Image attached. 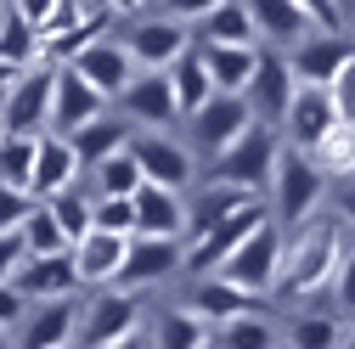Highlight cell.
Listing matches in <instances>:
<instances>
[{
    "label": "cell",
    "instance_id": "31",
    "mask_svg": "<svg viewBox=\"0 0 355 349\" xmlns=\"http://www.w3.org/2000/svg\"><path fill=\"white\" fill-rule=\"evenodd\" d=\"M0 57H6V62H17V68L46 62V34H40L28 17L6 12V17H0Z\"/></svg>",
    "mask_w": 355,
    "mask_h": 349
},
{
    "label": "cell",
    "instance_id": "10",
    "mask_svg": "<svg viewBox=\"0 0 355 349\" xmlns=\"http://www.w3.org/2000/svg\"><path fill=\"white\" fill-rule=\"evenodd\" d=\"M124 46H130V57H136V68L164 73V68H175L192 51V34H187V23H175V17H136L130 34H124Z\"/></svg>",
    "mask_w": 355,
    "mask_h": 349
},
{
    "label": "cell",
    "instance_id": "20",
    "mask_svg": "<svg viewBox=\"0 0 355 349\" xmlns=\"http://www.w3.org/2000/svg\"><path fill=\"white\" fill-rule=\"evenodd\" d=\"M79 158H73V141L68 136H57V129H46L40 136V152H34V197L40 203H51L57 192H68V186H79Z\"/></svg>",
    "mask_w": 355,
    "mask_h": 349
},
{
    "label": "cell",
    "instance_id": "23",
    "mask_svg": "<svg viewBox=\"0 0 355 349\" xmlns=\"http://www.w3.org/2000/svg\"><path fill=\"white\" fill-rule=\"evenodd\" d=\"M124 253H130V237H113V231H91L79 248H73V265H79V282L85 287H113L119 271H124Z\"/></svg>",
    "mask_w": 355,
    "mask_h": 349
},
{
    "label": "cell",
    "instance_id": "50",
    "mask_svg": "<svg viewBox=\"0 0 355 349\" xmlns=\"http://www.w3.org/2000/svg\"><path fill=\"white\" fill-rule=\"evenodd\" d=\"M338 214H344V226H355V181L338 192Z\"/></svg>",
    "mask_w": 355,
    "mask_h": 349
},
{
    "label": "cell",
    "instance_id": "33",
    "mask_svg": "<svg viewBox=\"0 0 355 349\" xmlns=\"http://www.w3.org/2000/svg\"><path fill=\"white\" fill-rule=\"evenodd\" d=\"M34 152H40V136H0V181L34 192Z\"/></svg>",
    "mask_w": 355,
    "mask_h": 349
},
{
    "label": "cell",
    "instance_id": "57",
    "mask_svg": "<svg viewBox=\"0 0 355 349\" xmlns=\"http://www.w3.org/2000/svg\"><path fill=\"white\" fill-rule=\"evenodd\" d=\"M349 181H355V174H349Z\"/></svg>",
    "mask_w": 355,
    "mask_h": 349
},
{
    "label": "cell",
    "instance_id": "53",
    "mask_svg": "<svg viewBox=\"0 0 355 349\" xmlns=\"http://www.w3.org/2000/svg\"><path fill=\"white\" fill-rule=\"evenodd\" d=\"M6 12H12V0H0V17H6Z\"/></svg>",
    "mask_w": 355,
    "mask_h": 349
},
{
    "label": "cell",
    "instance_id": "35",
    "mask_svg": "<svg viewBox=\"0 0 355 349\" xmlns=\"http://www.w3.org/2000/svg\"><path fill=\"white\" fill-rule=\"evenodd\" d=\"M214 343H220V349H277V327L248 310V316H237V321H220V327H214Z\"/></svg>",
    "mask_w": 355,
    "mask_h": 349
},
{
    "label": "cell",
    "instance_id": "39",
    "mask_svg": "<svg viewBox=\"0 0 355 349\" xmlns=\"http://www.w3.org/2000/svg\"><path fill=\"white\" fill-rule=\"evenodd\" d=\"M96 231L136 237V197H96Z\"/></svg>",
    "mask_w": 355,
    "mask_h": 349
},
{
    "label": "cell",
    "instance_id": "46",
    "mask_svg": "<svg viewBox=\"0 0 355 349\" xmlns=\"http://www.w3.org/2000/svg\"><path fill=\"white\" fill-rule=\"evenodd\" d=\"M28 316V298L17 293V282H0V327H23Z\"/></svg>",
    "mask_w": 355,
    "mask_h": 349
},
{
    "label": "cell",
    "instance_id": "49",
    "mask_svg": "<svg viewBox=\"0 0 355 349\" xmlns=\"http://www.w3.org/2000/svg\"><path fill=\"white\" fill-rule=\"evenodd\" d=\"M17 79H23V68H17V62H6V57H0V102H6V91H12Z\"/></svg>",
    "mask_w": 355,
    "mask_h": 349
},
{
    "label": "cell",
    "instance_id": "24",
    "mask_svg": "<svg viewBox=\"0 0 355 349\" xmlns=\"http://www.w3.org/2000/svg\"><path fill=\"white\" fill-rule=\"evenodd\" d=\"M243 6L254 17L259 39H271V46H299L304 34H316V23L304 17L299 0H243Z\"/></svg>",
    "mask_w": 355,
    "mask_h": 349
},
{
    "label": "cell",
    "instance_id": "21",
    "mask_svg": "<svg viewBox=\"0 0 355 349\" xmlns=\"http://www.w3.org/2000/svg\"><path fill=\"white\" fill-rule=\"evenodd\" d=\"M73 332H79L73 298H51V304H40V310L23 316V327H17V349H73Z\"/></svg>",
    "mask_w": 355,
    "mask_h": 349
},
{
    "label": "cell",
    "instance_id": "52",
    "mask_svg": "<svg viewBox=\"0 0 355 349\" xmlns=\"http://www.w3.org/2000/svg\"><path fill=\"white\" fill-rule=\"evenodd\" d=\"M0 349H17V338H12V327H0Z\"/></svg>",
    "mask_w": 355,
    "mask_h": 349
},
{
    "label": "cell",
    "instance_id": "40",
    "mask_svg": "<svg viewBox=\"0 0 355 349\" xmlns=\"http://www.w3.org/2000/svg\"><path fill=\"white\" fill-rule=\"evenodd\" d=\"M34 192H17V186H6L0 181V231H23V220L34 214Z\"/></svg>",
    "mask_w": 355,
    "mask_h": 349
},
{
    "label": "cell",
    "instance_id": "28",
    "mask_svg": "<svg viewBox=\"0 0 355 349\" xmlns=\"http://www.w3.org/2000/svg\"><path fill=\"white\" fill-rule=\"evenodd\" d=\"M254 197H265V192H243V186H220V181H209L203 192H198V203H192V237H203V231H214L220 220H232L237 208H248Z\"/></svg>",
    "mask_w": 355,
    "mask_h": 349
},
{
    "label": "cell",
    "instance_id": "51",
    "mask_svg": "<svg viewBox=\"0 0 355 349\" xmlns=\"http://www.w3.org/2000/svg\"><path fill=\"white\" fill-rule=\"evenodd\" d=\"M113 349H147V338L136 332V338H124V343H113Z\"/></svg>",
    "mask_w": 355,
    "mask_h": 349
},
{
    "label": "cell",
    "instance_id": "26",
    "mask_svg": "<svg viewBox=\"0 0 355 349\" xmlns=\"http://www.w3.org/2000/svg\"><path fill=\"white\" fill-rule=\"evenodd\" d=\"M198 34V46H259V28H254V17H248V6L243 0H226V6H214L203 23H192Z\"/></svg>",
    "mask_w": 355,
    "mask_h": 349
},
{
    "label": "cell",
    "instance_id": "34",
    "mask_svg": "<svg viewBox=\"0 0 355 349\" xmlns=\"http://www.w3.org/2000/svg\"><path fill=\"white\" fill-rule=\"evenodd\" d=\"M91 181H96V197H136L147 186V174H141V163L130 158V147H124L119 158H107L102 169H91Z\"/></svg>",
    "mask_w": 355,
    "mask_h": 349
},
{
    "label": "cell",
    "instance_id": "4",
    "mask_svg": "<svg viewBox=\"0 0 355 349\" xmlns=\"http://www.w3.org/2000/svg\"><path fill=\"white\" fill-rule=\"evenodd\" d=\"M51 107H57V62L23 68V79L6 91V102H0L6 136H46L51 129Z\"/></svg>",
    "mask_w": 355,
    "mask_h": 349
},
{
    "label": "cell",
    "instance_id": "6",
    "mask_svg": "<svg viewBox=\"0 0 355 349\" xmlns=\"http://www.w3.org/2000/svg\"><path fill=\"white\" fill-rule=\"evenodd\" d=\"M265 220H271V203H265V197H254L248 208H237V214H232V220H220L214 231L192 237V248H187V276H214V271L237 253V242H243L248 231H259Z\"/></svg>",
    "mask_w": 355,
    "mask_h": 349
},
{
    "label": "cell",
    "instance_id": "32",
    "mask_svg": "<svg viewBox=\"0 0 355 349\" xmlns=\"http://www.w3.org/2000/svg\"><path fill=\"white\" fill-rule=\"evenodd\" d=\"M46 208L57 214V226H62V237H68L73 248H79L85 237L96 231V197H85L79 186H68V192H57V197H51Z\"/></svg>",
    "mask_w": 355,
    "mask_h": 349
},
{
    "label": "cell",
    "instance_id": "38",
    "mask_svg": "<svg viewBox=\"0 0 355 349\" xmlns=\"http://www.w3.org/2000/svg\"><path fill=\"white\" fill-rule=\"evenodd\" d=\"M288 343L293 349H338V321L333 316H299L288 327Z\"/></svg>",
    "mask_w": 355,
    "mask_h": 349
},
{
    "label": "cell",
    "instance_id": "8",
    "mask_svg": "<svg viewBox=\"0 0 355 349\" xmlns=\"http://www.w3.org/2000/svg\"><path fill=\"white\" fill-rule=\"evenodd\" d=\"M130 158L141 163L147 186L187 192V181H192V147H181L169 129H136V136H130Z\"/></svg>",
    "mask_w": 355,
    "mask_h": 349
},
{
    "label": "cell",
    "instance_id": "30",
    "mask_svg": "<svg viewBox=\"0 0 355 349\" xmlns=\"http://www.w3.org/2000/svg\"><path fill=\"white\" fill-rule=\"evenodd\" d=\"M214 338V327L192 310V304H181V310H164L153 321V349H203Z\"/></svg>",
    "mask_w": 355,
    "mask_h": 349
},
{
    "label": "cell",
    "instance_id": "47",
    "mask_svg": "<svg viewBox=\"0 0 355 349\" xmlns=\"http://www.w3.org/2000/svg\"><path fill=\"white\" fill-rule=\"evenodd\" d=\"M299 6H304V17L322 34H338V0H299Z\"/></svg>",
    "mask_w": 355,
    "mask_h": 349
},
{
    "label": "cell",
    "instance_id": "54",
    "mask_svg": "<svg viewBox=\"0 0 355 349\" xmlns=\"http://www.w3.org/2000/svg\"><path fill=\"white\" fill-rule=\"evenodd\" d=\"M344 349H355V327H349V343H344Z\"/></svg>",
    "mask_w": 355,
    "mask_h": 349
},
{
    "label": "cell",
    "instance_id": "13",
    "mask_svg": "<svg viewBox=\"0 0 355 349\" xmlns=\"http://www.w3.org/2000/svg\"><path fill=\"white\" fill-rule=\"evenodd\" d=\"M355 57V34H304L299 46H288V68H293V79L299 84H327L344 73V62Z\"/></svg>",
    "mask_w": 355,
    "mask_h": 349
},
{
    "label": "cell",
    "instance_id": "11",
    "mask_svg": "<svg viewBox=\"0 0 355 349\" xmlns=\"http://www.w3.org/2000/svg\"><path fill=\"white\" fill-rule=\"evenodd\" d=\"M192 141H198V152H209V158H220L243 129L254 124V107H248V96H226V91H214L192 118Z\"/></svg>",
    "mask_w": 355,
    "mask_h": 349
},
{
    "label": "cell",
    "instance_id": "1",
    "mask_svg": "<svg viewBox=\"0 0 355 349\" xmlns=\"http://www.w3.org/2000/svg\"><path fill=\"white\" fill-rule=\"evenodd\" d=\"M344 265V237L333 220H316V226H299L293 242H288V259H282V276H277V293L282 298H304V293H322L333 287Z\"/></svg>",
    "mask_w": 355,
    "mask_h": 349
},
{
    "label": "cell",
    "instance_id": "16",
    "mask_svg": "<svg viewBox=\"0 0 355 349\" xmlns=\"http://www.w3.org/2000/svg\"><path fill=\"white\" fill-rule=\"evenodd\" d=\"M73 287H85L79 282V265H73V248L68 253H46V259H23V271H17V293L28 298V304H51V298H73Z\"/></svg>",
    "mask_w": 355,
    "mask_h": 349
},
{
    "label": "cell",
    "instance_id": "22",
    "mask_svg": "<svg viewBox=\"0 0 355 349\" xmlns=\"http://www.w3.org/2000/svg\"><path fill=\"white\" fill-rule=\"evenodd\" d=\"M254 298L259 293H248V287H237L232 276H192V293H187V304L209 321V327H220V321H237V316H248L254 310Z\"/></svg>",
    "mask_w": 355,
    "mask_h": 349
},
{
    "label": "cell",
    "instance_id": "19",
    "mask_svg": "<svg viewBox=\"0 0 355 349\" xmlns=\"http://www.w3.org/2000/svg\"><path fill=\"white\" fill-rule=\"evenodd\" d=\"M68 68H79V73L91 79V84H96L102 96H113V102L124 96V84H130V79L141 73L124 39H96V46H91V51H79V57H73Z\"/></svg>",
    "mask_w": 355,
    "mask_h": 349
},
{
    "label": "cell",
    "instance_id": "43",
    "mask_svg": "<svg viewBox=\"0 0 355 349\" xmlns=\"http://www.w3.org/2000/svg\"><path fill=\"white\" fill-rule=\"evenodd\" d=\"M327 96H333L338 118H344V124H355V57H349V62H344V73L327 84Z\"/></svg>",
    "mask_w": 355,
    "mask_h": 349
},
{
    "label": "cell",
    "instance_id": "3",
    "mask_svg": "<svg viewBox=\"0 0 355 349\" xmlns=\"http://www.w3.org/2000/svg\"><path fill=\"white\" fill-rule=\"evenodd\" d=\"M277 158H282V136H277V124L254 118L243 136L214 158L209 181H220V186H243V192H265V186H271V174H277Z\"/></svg>",
    "mask_w": 355,
    "mask_h": 349
},
{
    "label": "cell",
    "instance_id": "37",
    "mask_svg": "<svg viewBox=\"0 0 355 349\" xmlns=\"http://www.w3.org/2000/svg\"><path fill=\"white\" fill-rule=\"evenodd\" d=\"M310 158H316L327 174H355V124H344V118H338V124L327 129V141L310 152Z\"/></svg>",
    "mask_w": 355,
    "mask_h": 349
},
{
    "label": "cell",
    "instance_id": "44",
    "mask_svg": "<svg viewBox=\"0 0 355 349\" xmlns=\"http://www.w3.org/2000/svg\"><path fill=\"white\" fill-rule=\"evenodd\" d=\"M333 298L344 304V316H355V248H344V265L333 276Z\"/></svg>",
    "mask_w": 355,
    "mask_h": 349
},
{
    "label": "cell",
    "instance_id": "41",
    "mask_svg": "<svg viewBox=\"0 0 355 349\" xmlns=\"http://www.w3.org/2000/svg\"><path fill=\"white\" fill-rule=\"evenodd\" d=\"M68 6H73V0H12V12H17V17H28L34 28H51Z\"/></svg>",
    "mask_w": 355,
    "mask_h": 349
},
{
    "label": "cell",
    "instance_id": "12",
    "mask_svg": "<svg viewBox=\"0 0 355 349\" xmlns=\"http://www.w3.org/2000/svg\"><path fill=\"white\" fill-rule=\"evenodd\" d=\"M119 113L130 124H141V129H169V124H181V102H175V84H169V68L164 73H136L124 84V96H119Z\"/></svg>",
    "mask_w": 355,
    "mask_h": 349
},
{
    "label": "cell",
    "instance_id": "17",
    "mask_svg": "<svg viewBox=\"0 0 355 349\" xmlns=\"http://www.w3.org/2000/svg\"><path fill=\"white\" fill-rule=\"evenodd\" d=\"M282 124H288V147L316 152L327 141V129L338 124V107H333V96L322 91V84H299V96H293V107H288Z\"/></svg>",
    "mask_w": 355,
    "mask_h": 349
},
{
    "label": "cell",
    "instance_id": "18",
    "mask_svg": "<svg viewBox=\"0 0 355 349\" xmlns=\"http://www.w3.org/2000/svg\"><path fill=\"white\" fill-rule=\"evenodd\" d=\"M192 226V203L169 186H141L136 192V237H169L181 242Z\"/></svg>",
    "mask_w": 355,
    "mask_h": 349
},
{
    "label": "cell",
    "instance_id": "55",
    "mask_svg": "<svg viewBox=\"0 0 355 349\" xmlns=\"http://www.w3.org/2000/svg\"><path fill=\"white\" fill-rule=\"evenodd\" d=\"M203 349H220V343H214V338H209V343H203Z\"/></svg>",
    "mask_w": 355,
    "mask_h": 349
},
{
    "label": "cell",
    "instance_id": "2",
    "mask_svg": "<svg viewBox=\"0 0 355 349\" xmlns=\"http://www.w3.org/2000/svg\"><path fill=\"white\" fill-rule=\"evenodd\" d=\"M322 192H327V169L310 158V152H299V147H282V158H277V174H271V220L277 226H310V214H316V203H322Z\"/></svg>",
    "mask_w": 355,
    "mask_h": 349
},
{
    "label": "cell",
    "instance_id": "25",
    "mask_svg": "<svg viewBox=\"0 0 355 349\" xmlns=\"http://www.w3.org/2000/svg\"><path fill=\"white\" fill-rule=\"evenodd\" d=\"M130 136H136V129H130V124H119V118L107 113V118H96V124H85L79 136H68V141H73V158H79V169L91 174V169H102L107 158H119V152L130 147Z\"/></svg>",
    "mask_w": 355,
    "mask_h": 349
},
{
    "label": "cell",
    "instance_id": "27",
    "mask_svg": "<svg viewBox=\"0 0 355 349\" xmlns=\"http://www.w3.org/2000/svg\"><path fill=\"white\" fill-rule=\"evenodd\" d=\"M203 62H209L214 91L243 96L248 79H254V68H259V46H203Z\"/></svg>",
    "mask_w": 355,
    "mask_h": 349
},
{
    "label": "cell",
    "instance_id": "56",
    "mask_svg": "<svg viewBox=\"0 0 355 349\" xmlns=\"http://www.w3.org/2000/svg\"><path fill=\"white\" fill-rule=\"evenodd\" d=\"M0 136H6V118H0Z\"/></svg>",
    "mask_w": 355,
    "mask_h": 349
},
{
    "label": "cell",
    "instance_id": "45",
    "mask_svg": "<svg viewBox=\"0 0 355 349\" xmlns=\"http://www.w3.org/2000/svg\"><path fill=\"white\" fill-rule=\"evenodd\" d=\"M214 6H226V0H164V17H175V23H203Z\"/></svg>",
    "mask_w": 355,
    "mask_h": 349
},
{
    "label": "cell",
    "instance_id": "36",
    "mask_svg": "<svg viewBox=\"0 0 355 349\" xmlns=\"http://www.w3.org/2000/svg\"><path fill=\"white\" fill-rule=\"evenodd\" d=\"M23 242H28V253H34V259H46V253H68V248H73V242L62 237L57 214H51L46 203H34V214L23 220Z\"/></svg>",
    "mask_w": 355,
    "mask_h": 349
},
{
    "label": "cell",
    "instance_id": "48",
    "mask_svg": "<svg viewBox=\"0 0 355 349\" xmlns=\"http://www.w3.org/2000/svg\"><path fill=\"white\" fill-rule=\"evenodd\" d=\"M147 6V0H96V12H107V17H136Z\"/></svg>",
    "mask_w": 355,
    "mask_h": 349
},
{
    "label": "cell",
    "instance_id": "15",
    "mask_svg": "<svg viewBox=\"0 0 355 349\" xmlns=\"http://www.w3.org/2000/svg\"><path fill=\"white\" fill-rule=\"evenodd\" d=\"M107 102H113V96H102L96 84L79 73V68H57V107H51V129H57V136H79L85 124L107 118Z\"/></svg>",
    "mask_w": 355,
    "mask_h": 349
},
{
    "label": "cell",
    "instance_id": "14",
    "mask_svg": "<svg viewBox=\"0 0 355 349\" xmlns=\"http://www.w3.org/2000/svg\"><path fill=\"white\" fill-rule=\"evenodd\" d=\"M243 96H248L254 118L282 124L288 107H293V96H299V79H293V68H288V51H259V68H254V79H248Z\"/></svg>",
    "mask_w": 355,
    "mask_h": 349
},
{
    "label": "cell",
    "instance_id": "29",
    "mask_svg": "<svg viewBox=\"0 0 355 349\" xmlns=\"http://www.w3.org/2000/svg\"><path fill=\"white\" fill-rule=\"evenodd\" d=\"M169 84H175V102H181V118H192L209 96H214V79H209V62H203V46L192 39V51L169 68Z\"/></svg>",
    "mask_w": 355,
    "mask_h": 349
},
{
    "label": "cell",
    "instance_id": "7",
    "mask_svg": "<svg viewBox=\"0 0 355 349\" xmlns=\"http://www.w3.org/2000/svg\"><path fill=\"white\" fill-rule=\"evenodd\" d=\"M136 332H141V298L124 293V287H102L91 298V310H85V321H79L85 349H113V343L136 338Z\"/></svg>",
    "mask_w": 355,
    "mask_h": 349
},
{
    "label": "cell",
    "instance_id": "9",
    "mask_svg": "<svg viewBox=\"0 0 355 349\" xmlns=\"http://www.w3.org/2000/svg\"><path fill=\"white\" fill-rule=\"evenodd\" d=\"M175 271H187V242H169V237H130L124 271H119V282H113V287L141 293V287L169 282Z\"/></svg>",
    "mask_w": 355,
    "mask_h": 349
},
{
    "label": "cell",
    "instance_id": "42",
    "mask_svg": "<svg viewBox=\"0 0 355 349\" xmlns=\"http://www.w3.org/2000/svg\"><path fill=\"white\" fill-rule=\"evenodd\" d=\"M23 259H28V242H23V231H0V282H17Z\"/></svg>",
    "mask_w": 355,
    "mask_h": 349
},
{
    "label": "cell",
    "instance_id": "5",
    "mask_svg": "<svg viewBox=\"0 0 355 349\" xmlns=\"http://www.w3.org/2000/svg\"><path fill=\"white\" fill-rule=\"evenodd\" d=\"M282 259H288V237H282L277 220H265L259 231H248V237L237 242V253L220 265V276H232V282L248 287V293H277Z\"/></svg>",
    "mask_w": 355,
    "mask_h": 349
}]
</instances>
